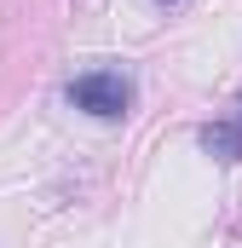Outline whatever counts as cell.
<instances>
[{
  "label": "cell",
  "mask_w": 242,
  "mask_h": 248,
  "mask_svg": "<svg viewBox=\"0 0 242 248\" xmlns=\"http://www.w3.org/2000/svg\"><path fill=\"white\" fill-rule=\"evenodd\" d=\"M202 144H208V156H219V162H242V122L202 127Z\"/></svg>",
  "instance_id": "cell-2"
},
{
  "label": "cell",
  "mask_w": 242,
  "mask_h": 248,
  "mask_svg": "<svg viewBox=\"0 0 242 248\" xmlns=\"http://www.w3.org/2000/svg\"><path fill=\"white\" fill-rule=\"evenodd\" d=\"M69 104L87 110V116H98V122H116V116L133 110V81L121 69H87V75L69 81Z\"/></svg>",
  "instance_id": "cell-1"
}]
</instances>
